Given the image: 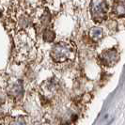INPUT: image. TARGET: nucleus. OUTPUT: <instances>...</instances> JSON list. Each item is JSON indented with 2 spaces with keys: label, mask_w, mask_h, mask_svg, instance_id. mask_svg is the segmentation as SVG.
Segmentation results:
<instances>
[{
  "label": "nucleus",
  "mask_w": 125,
  "mask_h": 125,
  "mask_svg": "<svg viewBox=\"0 0 125 125\" xmlns=\"http://www.w3.org/2000/svg\"><path fill=\"white\" fill-rule=\"evenodd\" d=\"M51 56L54 61L57 63H64L66 61L73 60L75 57L74 46L68 42H57L51 50Z\"/></svg>",
  "instance_id": "obj_1"
},
{
  "label": "nucleus",
  "mask_w": 125,
  "mask_h": 125,
  "mask_svg": "<svg viewBox=\"0 0 125 125\" xmlns=\"http://www.w3.org/2000/svg\"><path fill=\"white\" fill-rule=\"evenodd\" d=\"M107 4L104 1H93L90 3L91 18L96 23H101L105 19Z\"/></svg>",
  "instance_id": "obj_2"
},
{
  "label": "nucleus",
  "mask_w": 125,
  "mask_h": 125,
  "mask_svg": "<svg viewBox=\"0 0 125 125\" xmlns=\"http://www.w3.org/2000/svg\"><path fill=\"white\" fill-rule=\"evenodd\" d=\"M119 55L116 49H107L104 51L100 56V60L103 65L106 67H112L119 61Z\"/></svg>",
  "instance_id": "obj_3"
},
{
  "label": "nucleus",
  "mask_w": 125,
  "mask_h": 125,
  "mask_svg": "<svg viewBox=\"0 0 125 125\" xmlns=\"http://www.w3.org/2000/svg\"><path fill=\"white\" fill-rule=\"evenodd\" d=\"M16 47L19 53H27L28 51H31L32 48V41L29 39V36L25 33H21L17 36L16 39Z\"/></svg>",
  "instance_id": "obj_4"
},
{
  "label": "nucleus",
  "mask_w": 125,
  "mask_h": 125,
  "mask_svg": "<svg viewBox=\"0 0 125 125\" xmlns=\"http://www.w3.org/2000/svg\"><path fill=\"white\" fill-rule=\"evenodd\" d=\"M113 13L118 17L125 16V1H117L113 3Z\"/></svg>",
  "instance_id": "obj_5"
},
{
  "label": "nucleus",
  "mask_w": 125,
  "mask_h": 125,
  "mask_svg": "<svg viewBox=\"0 0 125 125\" xmlns=\"http://www.w3.org/2000/svg\"><path fill=\"white\" fill-rule=\"evenodd\" d=\"M89 37L94 42H99L104 37V30L99 26H94L89 30Z\"/></svg>",
  "instance_id": "obj_6"
},
{
  "label": "nucleus",
  "mask_w": 125,
  "mask_h": 125,
  "mask_svg": "<svg viewBox=\"0 0 125 125\" xmlns=\"http://www.w3.org/2000/svg\"><path fill=\"white\" fill-rule=\"evenodd\" d=\"M23 87H22V83L21 81H16L10 84L9 87V92L10 95H12L13 97H17L22 93Z\"/></svg>",
  "instance_id": "obj_7"
},
{
  "label": "nucleus",
  "mask_w": 125,
  "mask_h": 125,
  "mask_svg": "<svg viewBox=\"0 0 125 125\" xmlns=\"http://www.w3.org/2000/svg\"><path fill=\"white\" fill-rule=\"evenodd\" d=\"M43 37H44V40H45L46 42H52V41L54 40L55 35H54V32H53V30H52V29L47 28V29H45V31H44Z\"/></svg>",
  "instance_id": "obj_8"
},
{
  "label": "nucleus",
  "mask_w": 125,
  "mask_h": 125,
  "mask_svg": "<svg viewBox=\"0 0 125 125\" xmlns=\"http://www.w3.org/2000/svg\"><path fill=\"white\" fill-rule=\"evenodd\" d=\"M9 125H27L26 124V121L25 120L24 118H22V117H19V118H16V119H14L13 120H11Z\"/></svg>",
  "instance_id": "obj_9"
}]
</instances>
